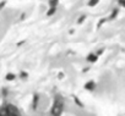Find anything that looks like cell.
Wrapping results in <instances>:
<instances>
[{
  "mask_svg": "<svg viewBox=\"0 0 125 116\" xmlns=\"http://www.w3.org/2000/svg\"><path fill=\"white\" fill-rule=\"evenodd\" d=\"M56 10H58V8H49L47 11V16H53L56 12Z\"/></svg>",
  "mask_w": 125,
  "mask_h": 116,
  "instance_id": "5b68a950",
  "label": "cell"
},
{
  "mask_svg": "<svg viewBox=\"0 0 125 116\" xmlns=\"http://www.w3.org/2000/svg\"><path fill=\"white\" fill-rule=\"evenodd\" d=\"M64 99L61 95H55L52 109H50V115L52 116H61L62 111H64Z\"/></svg>",
  "mask_w": 125,
  "mask_h": 116,
  "instance_id": "6da1fadb",
  "label": "cell"
},
{
  "mask_svg": "<svg viewBox=\"0 0 125 116\" xmlns=\"http://www.w3.org/2000/svg\"><path fill=\"white\" fill-rule=\"evenodd\" d=\"M86 20V15H81L80 17H79V20H77V25H82V22Z\"/></svg>",
  "mask_w": 125,
  "mask_h": 116,
  "instance_id": "ba28073f",
  "label": "cell"
},
{
  "mask_svg": "<svg viewBox=\"0 0 125 116\" xmlns=\"http://www.w3.org/2000/svg\"><path fill=\"white\" fill-rule=\"evenodd\" d=\"M97 59H98V55H97V54H93V53L88 54V56H87V61H88V62H91V64L96 62V61H97Z\"/></svg>",
  "mask_w": 125,
  "mask_h": 116,
  "instance_id": "3957f363",
  "label": "cell"
},
{
  "mask_svg": "<svg viewBox=\"0 0 125 116\" xmlns=\"http://www.w3.org/2000/svg\"><path fill=\"white\" fill-rule=\"evenodd\" d=\"M48 4H49V8H58V5H59V0H49Z\"/></svg>",
  "mask_w": 125,
  "mask_h": 116,
  "instance_id": "277c9868",
  "label": "cell"
},
{
  "mask_svg": "<svg viewBox=\"0 0 125 116\" xmlns=\"http://www.w3.org/2000/svg\"><path fill=\"white\" fill-rule=\"evenodd\" d=\"M0 116H8V112H6L5 107H1V109H0Z\"/></svg>",
  "mask_w": 125,
  "mask_h": 116,
  "instance_id": "30bf717a",
  "label": "cell"
},
{
  "mask_svg": "<svg viewBox=\"0 0 125 116\" xmlns=\"http://www.w3.org/2000/svg\"><path fill=\"white\" fill-rule=\"evenodd\" d=\"M98 3H99V0H88L87 5H88V6H91V8H93V6L98 5Z\"/></svg>",
  "mask_w": 125,
  "mask_h": 116,
  "instance_id": "8992f818",
  "label": "cell"
},
{
  "mask_svg": "<svg viewBox=\"0 0 125 116\" xmlns=\"http://www.w3.org/2000/svg\"><path fill=\"white\" fill-rule=\"evenodd\" d=\"M119 5H121L123 8H125V0H119Z\"/></svg>",
  "mask_w": 125,
  "mask_h": 116,
  "instance_id": "4fadbf2b",
  "label": "cell"
},
{
  "mask_svg": "<svg viewBox=\"0 0 125 116\" xmlns=\"http://www.w3.org/2000/svg\"><path fill=\"white\" fill-rule=\"evenodd\" d=\"M6 5V0H4V1H1V3H0V10H1L4 6Z\"/></svg>",
  "mask_w": 125,
  "mask_h": 116,
  "instance_id": "7c38bea8",
  "label": "cell"
},
{
  "mask_svg": "<svg viewBox=\"0 0 125 116\" xmlns=\"http://www.w3.org/2000/svg\"><path fill=\"white\" fill-rule=\"evenodd\" d=\"M15 78H16V76H15L14 73H8V75H6V80H8V81H14Z\"/></svg>",
  "mask_w": 125,
  "mask_h": 116,
  "instance_id": "9c48e42d",
  "label": "cell"
},
{
  "mask_svg": "<svg viewBox=\"0 0 125 116\" xmlns=\"http://www.w3.org/2000/svg\"><path fill=\"white\" fill-rule=\"evenodd\" d=\"M21 77L26 78V77H27V72H21Z\"/></svg>",
  "mask_w": 125,
  "mask_h": 116,
  "instance_id": "5bb4252c",
  "label": "cell"
},
{
  "mask_svg": "<svg viewBox=\"0 0 125 116\" xmlns=\"http://www.w3.org/2000/svg\"><path fill=\"white\" fill-rule=\"evenodd\" d=\"M85 88H86V89L92 90V89L94 88V82H92V81H91V82H87V83H86V86H85Z\"/></svg>",
  "mask_w": 125,
  "mask_h": 116,
  "instance_id": "52a82bcc",
  "label": "cell"
},
{
  "mask_svg": "<svg viewBox=\"0 0 125 116\" xmlns=\"http://www.w3.org/2000/svg\"><path fill=\"white\" fill-rule=\"evenodd\" d=\"M5 110L8 112V116H21L20 110L17 109V106H15L14 104H8L5 106Z\"/></svg>",
  "mask_w": 125,
  "mask_h": 116,
  "instance_id": "7a4b0ae2",
  "label": "cell"
},
{
  "mask_svg": "<svg viewBox=\"0 0 125 116\" xmlns=\"http://www.w3.org/2000/svg\"><path fill=\"white\" fill-rule=\"evenodd\" d=\"M116 14H118V9H115V10L112 12V15H110L109 18H115V17H116Z\"/></svg>",
  "mask_w": 125,
  "mask_h": 116,
  "instance_id": "8fae6325",
  "label": "cell"
}]
</instances>
